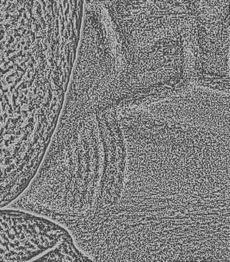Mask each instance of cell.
I'll return each mask as SVG.
<instances>
[{
    "label": "cell",
    "instance_id": "cell-1",
    "mask_svg": "<svg viewBox=\"0 0 230 262\" xmlns=\"http://www.w3.org/2000/svg\"><path fill=\"white\" fill-rule=\"evenodd\" d=\"M189 35L173 33L120 56L119 75L106 110L156 103L193 86Z\"/></svg>",
    "mask_w": 230,
    "mask_h": 262
},
{
    "label": "cell",
    "instance_id": "cell-2",
    "mask_svg": "<svg viewBox=\"0 0 230 262\" xmlns=\"http://www.w3.org/2000/svg\"><path fill=\"white\" fill-rule=\"evenodd\" d=\"M120 56L176 33H190L197 0H109L101 6Z\"/></svg>",
    "mask_w": 230,
    "mask_h": 262
},
{
    "label": "cell",
    "instance_id": "cell-3",
    "mask_svg": "<svg viewBox=\"0 0 230 262\" xmlns=\"http://www.w3.org/2000/svg\"><path fill=\"white\" fill-rule=\"evenodd\" d=\"M193 85L229 93L228 10L198 9L188 37Z\"/></svg>",
    "mask_w": 230,
    "mask_h": 262
},
{
    "label": "cell",
    "instance_id": "cell-4",
    "mask_svg": "<svg viewBox=\"0 0 230 262\" xmlns=\"http://www.w3.org/2000/svg\"><path fill=\"white\" fill-rule=\"evenodd\" d=\"M109 0H86L87 6H103Z\"/></svg>",
    "mask_w": 230,
    "mask_h": 262
}]
</instances>
